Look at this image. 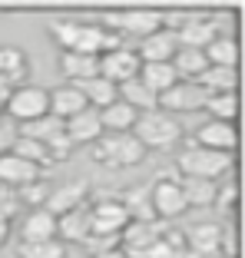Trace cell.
I'll use <instances>...</instances> for the list:
<instances>
[{"label":"cell","instance_id":"ffe728a7","mask_svg":"<svg viewBox=\"0 0 245 258\" xmlns=\"http://www.w3.org/2000/svg\"><path fill=\"white\" fill-rule=\"evenodd\" d=\"M83 109H86V99H83V93H80L73 83L50 90V116H56V119L67 122L70 116L83 113Z\"/></svg>","mask_w":245,"mask_h":258},{"label":"cell","instance_id":"44dd1931","mask_svg":"<svg viewBox=\"0 0 245 258\" xmlns=\"http://www.w3.org/2000/svg\"><path fill=\"white\" fill-rule=\"evenodd\" d=\"M60 73L70 83H83L90 76H100V56L90 53H60Z\"/></svg>","mask_w":245,"mask_h":258},{"label":"cell","instance_id":"60d3db41","mask_svg":"<svg viewBox=\"0 0 245 258\" xmlns=\"http://www.w3.org/2000/svg\"><path fill=\"white\" fill-rule=\"evenodd\" d=\"M14 139H17V126H10V122L0 119V156H4V152H10Z\"/></svg>","mask_w":245,"mask_h":258},{"label":"cell","instance_id":"8992f818","mask_svg":"<svg viewBox=\"0 0 245 258\" xmlns=\"http://www.w3.org/2000/svg\"><path fill=\"white\" fill-rule=\"evenodd\" d=\"M4 113L17 122L40 119V116L50 113V90H40V86H14Z\"/></svg>","mask_w":245,"mask_h":258},{"label":"cell","instance_id":"e0dca14e","mask_svg":"<svg viewBox=\"0 0 245 258\" xmlns=\"http://www.w3.org/2000/svg\"><path fill=\"white\" fill-rule=\"evenodd\" d=\"M86 196H90V185H86L83 179H73V182L60 185V189H50L43 209H46V212H53V215H63V212H70V209L83 205Z\"/></svg>","mask_w":245,"mask_h":258},{"label":"cell","instance_id":"8d00e7d4","mask_svg":"<svg viewBox=\"0 0 245 258\" xmlns=\"http://www.w3.org/2000/svg\"><path fill=\"white\" fill-rule=\"evenodd\" d=\"M182 255H186V232H162L146 258H182Z\"/></svg>","mask_w":245,"mask_h":258},{"label":"cell","instance_id":"3957f363","mask_svg":"<svg viewBox=\"0 0 245 258\" xmlns=\"http://www.w3.org/2000/svg\"><path fill=\"white\" fill-rule=\"evenodd\" d=\"M133 136L143 143V149H169L172 143H179V122L172 119L162 109H149V113L136 116V126H133Z\"/></svg>","mask_w":245,"mask_h":258},{"label":"cell","instance_id":"d6986e66","mask_svg":"<svg viewBox=\"0 0 245 258\" xmlns=\"http://www.w3.org/2000/svg\"><path fill=\"white\" fill-rule=\"evenodd\" d=\"M219 242H222V225H215V222H199V225H192L186 232V248L196 251L199 258L215 255Z\"/></svg>","mask_w":245,"mask_h":258},{"label":"cell","instance_id":"cb8c5ba5","mask_svg":"<svg viewBox=\"0 0 245 258\" xmlns=\"http://www.w3.org/2000/svg\"><path fill=\"white\" fill-rule=\"evenodd\" d=\"M67 129H63V119H56V116H40V119H30V122H20L17 126V136H27V139H37V143L50 146L53 139H60Z\"/></svg>","mask_w":245,"mask_h":258},{"label":"cell","instance_id":"7bdbcfd3","mask_svg":"<svg viewBox=\"0 0 245 258\" xmlns=\"http://www.w3.org/2000/svg\"><path fill=\"white\" fill-rule=\"evenodd\" d=\"M7 232H10V219H7V215H0V245L7 242Z\"/></svg>","mask_w":245,"mask_h":258},{"label":"cell","instance_id":"9a60e30c","mask_svg":"<svg viewBox=\"0 0 245 258\" xmlns=\"http://www.w3.org/2000/svg\"><path fill=\"white\" fill-rule=\"evenodd\" d=\"M192 143L202 146V149H215V152H232L238 146V133L232 122H215L209 119L206 126L196 129V136H192Z\"/></svg>","mask_w":245,"mask_h":258},{"label":"cell","instance_id":"7402d4cb","mask_svg":"<svg viewBox=\"0 0 245 258\" xmlns=\"http://www.w3.org/2000/svg\"><path fill=\"white\" fill-rule=\"evenodd\" d=\"M139 83L149 93L162 96L169 86L179 83V76H176V70H172V63H143V67H139Z\"/></svg>","mask_w":245,"mask_h":258},{"label":"cell","instance_id":"4dcf8cb0","mask_svg":"<svg viewBox=\"0 0 245 258\" xmlns=\"http://www.w3.org/2000/svg\"><path fill=\"white\" fill-rule=\"evenodd\" d=\"M202 53H206L209 67H229V70L238 67V43H235V37H215Z\"/></svg>","mask_w":245,"mask_h":258},{"label":"cell","instance_id":"7c38bea8","mask_svg":"<svg viewBox=\"0 0 245 258\" xmlns=\"http://www.w3.org/2000/svg\"><path fill=\"white\" fill-rule=\"evenodd\" d=\"M40 179V166L23 156H14V152H4L0 156V185L4 189H27Z\"/></svg>","mask_w":245,"mask_h":258},{"label":"cell","instance_id":"7a4b0ae2","mask_svg":"<svg viewBox=\"0 0 245 258\" xmlns=\"http://www.w3.org/2000/svg\"><path fill=\"white\" fill-rule=\"evenodd\" d=\"M146 159V149L133 133H103L93 143V162L109 169H130Z\"/></svg>","mask_w":245,"mask_h":258},{"label":"cell","instance_id":"5b68a950","mask_svg":"<svg viewBox=\"0 0 245 258\" xmlns=\"http://www.w3.org/2000/svg\"><path fill=\"white\" fill-rule=\"evenodd\" d=\"M100 27L143 40V37H149V33H156L162 27V14H156V10H113V14L103 17Z\"/></svg>","mask_w":245,"mask_h":258},{"label":"cell","instance_id":"74e56055","mask_svg":"<svg viewBox=\"0 0 245 258\" xmlns=\"http://www.w3.org/2000/svg\"><path fill=\"white\" fill-rule=\"evenodd\" d=\"M119 245V235H86V242H83V248L90 251V255H100V251H109V248H116Z\"/></svg>","mask_w":245,"mask_h":258},{"label":"cell","instance_id":"277c9868","mask_svg":"<svg viewBox=\"0 0 245 258\" xmlns=\"http://www.w3.org/2000/svg\"><path fill=\"white\" fill-rule=\"evenodd\" d=\"M232 169V152H215V149H202V146H189L179 156V172L182 175H196V179H222Z\"/></svg>","mask_w":245,"mask_h":258},{"label":"cell","instance_id":"6da1fadb","mask_svg":"<svg viewBox=\"0 0 245 258\" xmlns=\"http://www.w3.org/2000/svg\"><path fill=\"white\" fill-rule=\"evenodd\" d=\"M50 37L63 46V53H90V56H103L109 50H116L119 33L106 30L100 23H77V20H53L50 23Z\"/></svg>","mask_w":245,"mask_h":258},{"label":"cell","instance_id":"30bf717a","mask_svg":"<svg viewBox=\"0 0 245 258\" xmlns=\"http://www.w3.org/2000/svg\"><path fill=\"white\" fill-rule=\"evenodd\" d=\"M139 56L133 46H116V50H109V53L100 56V76L103 80H109V83H126V80H133V76H139Z\"/></svg>","mask_w":245,"mask_h":258},{"label":"cell","instance_id":"f35d334b","mask_svg":"<svg viewBox=\"0 0 245 258\" xmlns=\"http://www.w3.org/2000/svg\"><path fill=\"white\" fill-rule=\"evenodd\" d=\"M20 192H23V199H27V202H33V205H37V209H43L46 196H50V189H46V185H40V182L27 185V189H20Z\"/></svg>","mask_w":245,"mask_h":258},{"label":"cell","instance_id":"d590c367","mask_svg":"<svg viewBox=\"0 0 245 258\" xmlns=\"http://www.w3.org/2000/svg\"><path fill=\"white\" fill-rule=\"evenodd\" d=\"M10 152H14V156H23V159H30V162H37L40 169L53 166V159H50V149H46L43 143H37V139L17 136V139H14V146H10Z\"/></svg>","mask_w":245,"mask_h":258},{"label":"cell","instance_id":"52a82bcc","mask_svg":"<svg viewBox=\"0 0 245 258\" xmlns=\"http://www.w3.org/2000/svg\"><path fill=\"white\" fill-rule=\"evenodd\" d=\"M149 199H153V209L159 219H179L189 209L182 189H179V179L176 175H166V172L156 175V185L149 189Z\"/></svg>","mask_w":245,"mask_h":258},{"label":"cell","instance_id":"b9f144b4","mask_svg":"<svg viewBox=\"0 0 245 258\" xmlns=\"http://www.w3.org/2000/svg\"><path fill=\"white\" fill-rule=\"evenodd\" d=\"M93 258H130V255H126V251H122L119 245H116V248H109V251H100V255H93Z\"/></svg>","mask_w":245,"mask_h":258},{"label":"cell","instance_id":"4fadbf2b","mask_svg":"<svg viewBox=\"0 0 245 258\" xmlns=\"http://www.w3.org/2000/svg\"><path fill=\"white\" fill-rule=\"evenodd\" d=\"M93 232V209L90 205H77V209H70V212L56 215V238L60 242H86V235Z\"/></svg>","mask_w":245,"mask_h":258},{"label":"cell","instance_id":"e575fe53","mask_svg":"<svg viewBox=\"0 0 245 258\" xmlns=\"http://www.w3.org/2000/svg\"><path fill=\"white\" fill-rule=\"evenodd\" d=\"M17 258H67V242L43 238V242H20Z\"/></svg>","mask_w":245,"mask_h":258},{"label":"cell","instance_id":"484cf974","mask_svg":"<svg viewBox=\"0 0 245 258\" xmlns=\"http://www.w3.org/2000/svg\"><path fill=\"white\" fill-rule=\"evenodd\" d=\"M23 242H43V238H56V215L46 209H33L20 225Z\"/></svg>","mask_w":245,"mask_h":258},{"label":"cell","instance_id":"d6a6232c","mask_svg":"<svg viewBox=\"0 0 245 258\" xmlns=\"http://www.w3.org/2000/svg\"><path fill=\"white\" fill-rule=\"evenodd\" d=\"M0 76H4L10 86L23 83V76H27V56H23V50H17V46H0Z\"/></svg>","mask_w":245,"mask_h":258},{"label":"cell","instance_id":"d4e9b609","mask_svg":"<svg viewBox=\"0 0 245 258\" xmlns=\"http://www.w3.org/2000/svg\"><path fill=\"white\" fill-rule=\"evenodd\" d=\"M116 99L130 103L136 113H149V109H159V96L146 90V86L139 83V76H133V80H126V83L116 86Z\"/></svg>","mask_w":245,"mask_h":258},{"label":"cell","instance_id":"9c48e42d","mask_svg":"<svg viewBox=\"0 0 245 258\" xmlns=\"http://www.w3.org/2000/svg\"><path fill=\"white\" fill-rule=\"evenodd\" d=\"M206 99H209V93L196 80H179L176 86H169L159 96V106H162V113H192V109L206 106Z\"/></svg>","mask_w":245,"mask_h":258},{"label":"cell","instance_id":"f546056e","mask_svg":"<svg viewBox=\"0 0 245 258\" xmlns=\"http://www.w3.org/2000/svg\"><path fill=\"white\" fill-rule=\"evenodd\" d=\"M169 63H172V70H176L179 80H199V73L209 67V60H206L202 50H186V46H179Z\"/></svg>","mask_w":245,"mask_h":258},{"label":"cell","instance_id":"f1b7e54d","mask_svg":"<svg viewBox=\"0 0 245 258\" xmlns=\"http://www.w3.org/2000/svg\"><path fill=\"white\" fill-rule=\"evenodd\" d=\"M179 189H182V196H186V205L202 209V205L215 202L219 182H212V179H196V175H182V179H179Z\"/></svg>","mask_w":245,"mask_h":258},{"label":"cell","instance_id":"ab89813d","mask_svg":"<svg viewBox=\"0 0 245 258\" xmlns=\"http://www.w3.org/2000/svg\"><path fill=\"white\" fill-rule=\"evenodd\" d=\"M235 196H238L235 182H225L222 189H215V202L222 205V209H232V205H235Z\"/></svg>","mask_w":245,"mask_h":258},{"label":"cell","instance_id":"8fae6325","mask_svg":"<svg viewBox=\"0 0 245 258\" xmlns=\"http://www.w3.org/2000/svg\"><path fill=\"white\" fill-rule=\"evenodd\" d=\"M93 209V232L96 235H119L122 225L130 222V215H126V205H122V199H113V196H103L96 205H90ZM90 232V235H93Z\"/></svg>","mask_w":245,"mask_h":258},{"label":"cell","instance_id":"836d02e7","mask_svg":"<svg viewBox=\"0 0 245 258\" xmlns=\"http://www.w3.org/2000/svg\"><path fill=\"white\" fill-rule=\"evenodd\" d=\"M202 109H206L215 122H235V116H238V96H235V93H212V96L206 99V106H202Z\"/></svg>","mask_w":245,"mask_h":258},{"label":"cell","instance_id":"603a6c76","mask_svg":"<svg viewBox=\"0 0 245 258\" xmlns=\"http://www.w3.org/2000/svg\"><path fill=\"white\" fill-rule=\"evenodd\" d=\"M136 116H139V113L130 106V103L116 99V103H109V106L100 109L103 133H133V126H136Z\"/></svg>","mask_w":245,"mask_h":258},{"label":"cell","instance_id":"ba28073f","mask_svg":"<svg viewBox=\"0 0 245 258\" xmlns=\"http://www.w3.org/2000/svg\"><path fill=\"white\" fill-rule=\"evenodd\" d=\"M166 228L159 222H126L119 232V248L126 251L130 258H146L149 248L159 242V235Z\"/></svg>","mask_w":245,"mask_h":258},{"label":"cell","instance_id":"5bb4252c","mask_svg":"<svg viewBox=\"0 0 245 258\" xmlns=\"http://www.w3.org/2000/svg\"><path fill=\"white\" fill-rule=\"evenodd\" d=\"M136 56H139V63H169L172 60V53L179 50V43H176V33H169V30H156V33H149V37H143V40H136Z\"/></svg>","mask_w":245,"mask_h":258},{"label":"cell","instance_id":"1f68e13d","mask_svg":"<svg viewBox=\"0 0 245 258\" xmlns=\"http://www.w3.org/2000/svg\"><path fill=\"white\" fill-rule=\"evenodd\" d=\"M122 205H126V215H130V222H159V215H156L153 209V199H149V192L143 189H133L126 192V196H119Z\"/></svg>","mask_w":245,"mask_h":258},{"label":"cell","instance_id":"4316f807","mask_svg":"<svg viewBox=\"0 0 245 258\" xmlns=\"http://www.w3.org/2000/svg\"><path fill=\"white\" fill-rule=\"evenodd\" d=\"M73 86L83 93L86 106H93V109H103V106H109V103H116V83H109L103 76H90V80L73 83Z\"/></svg>","mask_w":245,"mask_h":258},{"label":"cell","instance_id":"ac0fdd59","mask_svg":"<svg viewBox=\"0 0 245 258\" xmlns=\"http://www.w3.org/2000/svg\"><path fill=\"white\" fill-rule=\"evenodd\" d=\"M212 40H215V30H212V20L206 14H192L186 20V27L176 33V43L186 46V50H206Z\"/></svg>","mask_w":245,"mask_h":258},{"label":"cell","instance_id":"83f0119b","mask_svg":"<svg viewBox=\"0 0 245 258\" xmlns=\"http://www.w3.org/2000/svg\"><path fill=\"white\" fill-rule=\"evenodd\" d=\"M196 83L212 96V93H235L238 86V70H229V67H206L199 73Z\"/></svg>","mask_w":245,"mask_h":258},{"label":"cell","instance_id":"2e32d148","mask_svg":"<svg viewBox=\"0 0 245 258\" xmlns=\"http://www.w3.org/2000/svg\"><path fill=\"white\" fill-rule=\"evenodd\" d=\"M63 129H67V136H70V143L77 146V143H86V146H93L96 139L103 136V122H100V109H93V106H86L83 113H77V116H70L67 122H63Z\"/></svg>","mask_w":245,"mask_h":258}]
</instances>
